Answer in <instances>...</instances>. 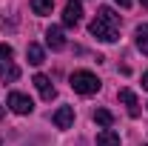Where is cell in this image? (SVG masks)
<instances>
[{"label":"cell","mask_w":148,"mask_h":146,"mask_svg":"<svg viewBox=\"0 0 148 146\" xmlns=\"http://www.w3.org/2000/svg\"><path fill=\"white\" fill-rule=\"evenodd\" d=\"M88 32H91V37L103 40V43H117L120 40V15L108 6H103L97 12V17L91 20Z\"/></svg>","instance_id":"obj_1"},{"label":"cell","mask_w":148,"mask_h":146,"mask_svg":"<svg viewBox=\"0 0 148 146\" xmlns=\"http://www.w3.org/2000/svg\"><path fill=\"white\" fill-rule=\"evenodd\" d=\"M69 83H71V89L77 92V95H94V92H100V77L94 72H88V69H77V72L69 77Z\"/></svg>","instance_id":"obj_2"},{"label":"cell","mask_w":148,"mask_h":146,"mask_svg":"<svg viewBox=\"0 0 148 146\" xmlns=\"http://www.w3.org/2000/svg\"><path fill=\"white\" fill-rule=\"evenodd\" d=\"M12 57H14V49H12L9 43H0V77H3L6 83H14L20 77V69L12 63Z\"/></svg>","instance_id":"obj_3"},{"label":"cell","mask_w":148,"mask_h":146,"mask_svg":"<svg viewBox=\"0 0 148 146\" xmlns=\"http://www.w3.org/2000/svg\"><path fill=\"white\" fill-rule=\"evenodd\" d=\"M6 103H9V109L14 112V115H32V112H34L32 97H29V95H23V92H9Z\"/></svg>","instance_id":"obj_4"},{"label":"cell","mask_w":148,"mask_h":146,"mask_svg":"<svg viewBox=\"0 0 148 146\" xmlns=\"http://www.w3.org/2000/svg\"><path fill=\"white\" fill-rule=\"evenodd\" d=\"M80 17H83V6L77 3V0H69L66 3V9H63V26H77L80 23Z\"/></svg>","instance_id":"obj_5"},{"label":"cell","mask_w":148,"mask_h":146,"mask_svg":"<svg viewBox=\"0 0 148 146\" xmlns=\"http://www.w3.org/2000/svg\"><path fill=\"white\" fill-rule=\"evenodd\" d=\"M32 83L37 86V92H40V97H43V100H54V97H57V89L51 86V80H49L46 74H34V80H32Z\"/></svg>","instance_id":"obj_6"},{"label":"cell","mask_w":148,"mask_h":146,"mask_svg":"<svg viewBox=\"0 0 148 146\" xmlns=\"http://www.w3.org/2000/svg\"><path fill=\"white\" fill-rule=\"evenodd\" d=\"M46 46L54 49V52L66 49V37H63V29H60V26H49V29H46Z\"/></svg>","instance_id":"obj_7"},{"label":"cell","mask_w":148,"mask_h":146,"mask_svg":"<svg viewBox=\"0 0 148 146\" xmlns=\"http://www.w3.org/2000/svg\"><path fill=\"white\" fill-rule=\"evenodd\" d=\"M51 120H54L57 129H69L74 123V106H60V109L51 115Z\"/></svg>","instance_id":"obj_8"},{"label":"cell","mask_w":148,"mask_h":146,"mask_svg":"<svg viewBox=\"0 0 148 146\" xmlns=\"http://www.w3.org/2000/svg\"><path fill=\"white\" fill-rule=\"evenodd\" d=\"M120 100L128 106V115H131V117L140 115V100H137V95H134L131 89H120Z\"/></svg>","instance_id":"obj_9"},{"label":"cell","mask_w":148,"mask_h":146,"mask_svg":"<svg viewBox=\"0 0 148 146\" xmlns=\"http://www.w3.org/2000/svg\"><path fill=\"white\" fill-rule=\"evenodd\" d=\"M97 146H120V135L114 129H103L97 135Z\"/></svg>","instance_id":"obj_10"},{"label":"cell","mask_w":148,"mask_h":146,"mask_svg":"<svg viewBox=\"0 0 148 146\" xmlns=\"http://www.w3.org/2000/svg\"><path fill=\"white\" fill-rule=\"evenodd\" d=\"M134 37H137V49H140L143 55H148V23H143V26H137V32H134Z\"/></svg>","instance_id":"obj_11"},{"label":"cell","mask_w":148,"mask_h":146,"mask_svg":"<svg viewBox=\"0 0 148 146\" xmlns=\"http://www.w3.org/2000/svg\"><path fill=\"white\" fill-rule=\"evenodd\" d=\"M26 57H29V63H32V66H40V63L46 60L43 49H40L37 43H29V49H26Z\"/></svg>","instance_id":"obj_12"},{"label":"cell","mask_w":148,"mask_h":146,"mask_svg":"<svg viewBox=\"0 0 148 146\" xmlns=\"http://www.w3.org/2000/svg\"><path fill=\"white\" fill-rule=\"evenodd\" d=\"M54 0H32V12L34 15H51Z\"/></svg>","instance_id":"obj_13"},{"label":"cell","mask_w":148,"mask_h":146,"mask_svg":"<svg viewBox=\"0 0 148 146\" xmlns=\"http://www.w3.org/2000/svg\"><path fill=\"white\" fill-rule=\"evenodd\" d=\"M94 120H97L103 129H111V123H114V115H111L108 109H97V112H94Z\"/></svg>","instance_id":"obj_14"},{"label":"cell","mask_w":148,"mask_h":146,"mask_svg":"<svg viewBox=\"0 0 148 146\" xmlns=\"http://www.w3.org/2000/svg\"><path fill=\"white\" fill-rule=\"evenodd\" d=\"M114 3H120L123 9H128V6H131V0H114Z\"/></svg>","instance_id":"obj_15"},{"label":"cell","mask_w":148,"mask_h":146,"mask_svg":"<svg viewBox=\"0 0 148 146\" xmlns=\"http://www.w3.org/2000/svg\"><path fill=\"white\" fill-rule=\"evenodd\" d=\"M143 89H145V92H148V72H145V74H143Z\"/></svg>","instance_id":"obj_16"},{"label":"cell","mask_w":148,"mask_h":146,"mask_svg":"<svg viewBox=\"0 0 148 146\" xmlns=\"http://www.w3.org/2000/svg\"><path fill=\"white\" fill-rule=\"evenodd\" d=\"M140 3H143V6H145V9H148V0H140Z\"/></svg>","instance_id":"obj_17"},{"label":"cell","mask_w":148,"mask_h":146,"mask_svg":"<svg viewBox=\"0 0 148 146\" xmlns=\"http://www.w3.org/2000/svg\"><path fill=\"white\" fill-rule=\"evenodd\" d=\"M0 117H3V109H0Z\"/></svg>","instance_id":"obj_18"}]
</instances>
